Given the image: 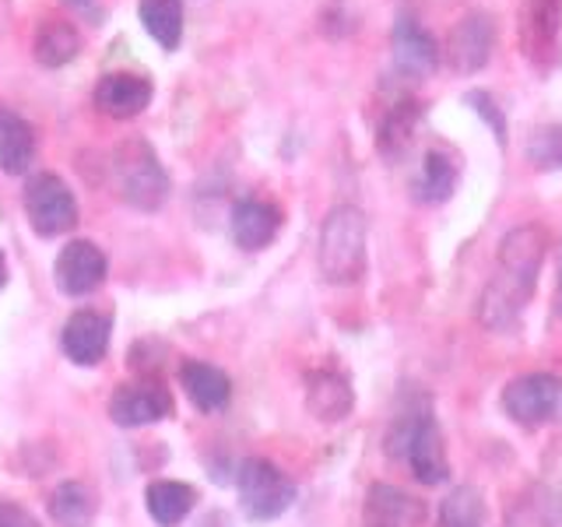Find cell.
Segmentation results:
<instances>
[{
	"mask_svg": "<svg viewBox=\"0 0 562 527\" xmlns=\"http://www.w3.org/2000/svg\"><path fill=\"white\" fill-rule=\"evenodd\" d=\"M366 239L369 225L356 204H338L327 211L321 225V246H316V264L330 285H356L366 274Z\"/></svg>",
	"mask_w": 562,
	"mask_h": 527,
	"instance_id": "6da1fadb",
	"label": "cell"
},
{
	"mask_svg": "<svg viewBox=\"0 0 562 527\" xmlns=\"http://www.w3.org/2000/svg\"><path fill=\"white\" fill-rule=\"evenodd\" d=\"M113 183L137 211H158L169 201V172L145 137H127L113 148Z\"/></svg>",
	"mask_w": 562,
	"mask_h": 527,
	"instance_id": "7a4b0ae2",
	"label": "cell"
},
{
	"mask_svg": "<svg viewBox=\"0 0 562 527\" xmlns=\"http://www.w3.org/2000/svg\"><path fill=\"white\" fill-rule=\"evenodd\" d=\"M499 408L509 422H517L524 429H541L562 422V377L524 373L509 380L499 394Z\"/></svg>",
	"mask_w": 562,
	"mask_h": 527,
	"instance_id": "3957f363",
	"label": "cell"
},
{
	"mask_svg": "<svg viewBox=\"0 0 562 527\" xmlns=\"http://www.w3.org/2000/svg\"><path fill=\"white\" fill-rule=\"evenodd\" d=\"M236 489H239L243 514L254 524L274 520L295 503V482L278 464H271L268 457H250V461H243Z\"/></svg>",
	"mask_w": 562,
	"mask_h": 527,
	"instance_id": "277c9868",
	"label": "cell"
},
{
	"mask_svg": "<svg viewBox=\"0 0 562 527\" xmlns=\"http://www.w3.org/2000/svg\"><path fill=\"white\" fill-rule=\"evenodd\" d=\"M25 218L35 228V236L53 239L78 225V201L57 172H35L22 190Z\"/></svg>",
	"mask_w": 562,
	"mask_h": 527,
	"instance_id": "5b68a950",
	"label": "cell"
},
{
	"mask_svg": "<svg viewBox=\"0 0 562 527\" xmlns=\"http://www.w3.org/2000/svg\"><path fill=\"white\" fill-rule=\"evenodd\" d=\"M517 35L524 60L552 70L562 60V0H524Z\"/></svg>",
	"mask_w": 562,
	"mask_h": 527,
	"instance_id": "8992f818",
	"label": "cell"
},
{
	"mask_svg": "<svg viewBox=\"0 0 562 527\" xmlns=\"http://www.w3.org/2000/svg\"><path fill=\"white\" fill-rule=\"evenodd\" d=\"M391 57H394V75L404 85L426 81L439 67V43L432 32L418 22L415 14H397L394 32H391Z\"/></svg>",
	"mask_w": 562,
	"mask_h": 527,
	"instance_id": "52a82bcc",
	"label": "cell"
},
{
	"mask_svg": "<svg viewBox=\"0 0 562 527\" xmlns=\"http://www.w3.org/2000/svg\"><path fill=\"white\" fill-rule=\"evenodd\" d=\"M496 49V22L488 11H468L461 22L450 29L447 40V64L457 75H479L492 60Z\"/></svg>",
	"mask_w": 562,
	"mask_h": 527,
	"instance_id": "ba28073f",
	"label": "cell"
},
{
	"mask_svg": "<svg viewBox=\"0 0 562 527\" xmlns=\"http://www.w3.org/2000/svg\"><path fill=\"white\" fill-rule=\"evenodd\" d=\"M172 415V394L158 380H134L120 383L110 397V418L123 429L151 426Z\"/></svg>",
	"mask_w": 562,
	"mask_h": 527,
	"instance_id": "9c48e42d",
	"label": "cell"
},
{
	"mask_svg": "<svg viewBox=\"0 0 562 527\" xmlns=\"http://www.w3.org/2000/svg\"><path fill=\"white\" fill-rule=\"evenodd\" d=\"M105 271H110V260H105L102 246H95L92 239H70L57 254V264H53L57 289L70 299L95 292L105 281Z\"/></svg>",
	"mask_w": 562,
	"mask_h": 527,
	"instance_id": "30bf717a",
	"label": "cell"
},
{
	"mask_svg": "<svg viewBox=\"0 0 562 527\" xmlns=\"http://www.w3.org/2000/svg\"><path fill=\"white\" fill-rule=\"evenodd\" d=\"M422 120H426V105L415 96H401L386 105V113L376 123V152L386 162H401V158L415 148Z\"/></svg>",
	"mask_w": 562,
	"mask_h": 527,
	"instance_id": "8fae6325",
	"label": "cell"
},
{
	"mask_svg": "<svg viewBox=\"0 0 562 527\" xmlns=\"http://www.w3.org/2000/svg\"><path fill=\"white\" fill-rule=\"evenodd\" d=\"M404 464L412 468V474L422 485H439L450 479L447 444H443V433H439L432 408L418 418V426L408 439V450H404Z\"/></svg>",
	"mask_w": 562,
	"mask_h": 527,
	"instance_id": "7c38bea8",
	"label": "cell"
},
{
	"mask_svg": "<svg viewBox=\"0 0 562 527\" xmlns=\"http://www.w3.org/2000/svg\"><path fill=\"white\" fill-rule=\"evenodd\" d=\"M155 88L145 75H131V70H113L102 75L95 85V105L113 120H134L151 105Z\"/></svg>",
	"mask_w": 562,
	"mask_h": 527,
	"instance_id": "4fadbf2b",
	"label": "cell"
},
{
	"mask_svg": "<svg viewBox=\"0 0 562 527\" xmlns=\"http://www.w3.org/2000/svg\"><path fill=\"white\" fill-rule=\"evenodd\" d=\"M110 316H102L99 310H78L67 316L64 334H60V345H64V356L75 362V366H95L102 362L105 348H110Z\"/></svg>",
	"mask_w": 562,
	"mask_h": 527,
	"instance_id": "5bb4252c",
	"label": "cell"
},
{
	"mask_svg": "<svg viewBox=\"0 0 562 527\" xmlns=\"http://www.w3.org/2000/svg\"><path fill=\"white\" fill-rule=\"evenodd\" d=\"M306 408L321 422H341L356 408V391L341 369H313L306 373Z\"/></svg>",
	"mask_w": 562,
	"mask_h": 527,
	"instance_id": "9a60e30c",
	"label": "cell"
},
{
	"mask_svg": "<svg viewBox=\"0 0 562 527\" xmlns=\"http://www.w3.org/2000/svg\"><path fill=\"white\" fill-rule=\"evenodd\" d=\"M426 503L408 496L397 485L376 482L366 492V527H422Z\"/></svg>",
	"mask_w": 562,
	"mask_h": 527,
	"instance_id": "2e32d148",
	"label": "cell"
},
{
	"mask_svg": "<svg viewBox=\"0 0 562 527\" xmlns=\"http://www.w3.org/2000/svg\"><path fill=\"white\" fill-rule=\"evenodd\" d=\"M285 225V215L281 208L260 198H246L233 208V218H228V228H233V239L243 250H263Z\"/></svg>",
	"mask_w": 562,
	"mask_h": 527,
	"instance_id": "e0dca14e",
	"label": "cell"
},
{
	"mask_svg": "<svg viewBox=\"0 0 562 527\" xmlns=\"http://www.w3.org/2000/svg\"><path fill=\"white\" fill-rule=\"evenodd\" d=\"M180 383H183L187 397L193 401V408L207 412V415L222 412L228 397H233V380H228L218 366L201 362V359H187L180 366Z\"/></svg>",
	"mask_w": 562,
	"mask_h": 527,
	"instance_id": "ac0fdd59",
	"label": "cell"
},
{
	"mask_svg": "<svg viewBox=\"0 0 562 527\" xmlns=\"http://www.w3.org/2000/svg\"><path fill=\"white\" fill-rule=\"evenodd\" d=\"M457 180H461V162H457V155L450 148H429L422 155V169L412 183L415 201L418 204H443L457 190Z\"/></svg>",
	"mask_w": 562,
	"mask_h": 527,
	"instance_id": "d6986e66",
	"label": "cell"
},
{
	"mask_svg": "<svg viewBox=\"0 0 562 527\" xmlns=\"http://www.w3.org/2000/svg\"><path fill=\"white\" fill-rule=\"evenodd\" d=\"M35 162V131L32 123L0 105V169L22 176Z\"/></svg>",
	"mask_w": 562,
	"mask_h": 527,
	"instance_id": "ffe728a7",
	"label": "cell"
},
{
	"mask_svg": "<svg viewBox=\"0 0 562 527\" xmlns=\"http://www.w3.org/2000/svg\"><path fill=\"white\" fill-rule=\"evenodd\" d=\"M148 514L158 527H180L187 520V514L198 506V489L176 479H158L148 485L145 492Z\"/></svg>",
	"mask_w": 562,
	"mask_h": 527,
	"instance_id": "44dd1931",
	"label": "cell"
},
{
	"mask_svg": "<svg viewBox=\"0 0 562 527\" xmlns=\"http://www.w3.org/2000/svg\"><path fill=\"white\" fill-rule=\"evenodd\" d=\"M32 53L43 67H67L81 53V32L70 22H64V18H46L35 29Z\"/></svg>",
	"mask_w": 562,
	"mask_h": 527,
	"instance_id": "7402d4cb",
	"label": "cell"
},
{
	"mask_svg": "<svg viewBox=\"0 0 562 527\" xmlns=\"http://www.w3.org/2000/svg\"><path fill=\"white\" fill-rule=\"evenodd\" d=\"M140 25L162 49H180L183 40V0H140Z\"/></svg>",
	"mask_w": 562,
	"mask_h": 527,
	"instance_id": "603a6c76",
	"label": "cell"
},
{
	"mask_svg": "<svg viewBox=\"0 0 562 527\" xmlns=\"http://www.w3.org/2000/svg\"><path fill=\"white\" fill-rule=\"evenodd\" d=\"M49 517L57 527H88L95 520V492L85 482H60L49 496Z\"/></svg>",
	"mask_w": 562,
	"mask_h": 527,
	"instance_id": "cb8c5ba5",
	"label": "cell"
},
{
	"mask_svg": "<svg viewBox=\"0 0 562 527\" xmlns=\"http://www.w3.org/2000/svg\"><path fill=\"white\" fill-rule=\"evenodd\" d=\"M503 527H559V496L549 485H531L509 506Z\"/></svg>",
	"mask_w": 562,
	"mask_h": 527,
	"instance_id": "d4e9b609",
	"label": "cell"
},
{
	"mask_svg": "<svg viewBox=\"0 0 562 527\" xmlns=\"http://www.w3.org/2000/svg\"><path fill=\"white\" fill-rule=\"evenodd\" d=\"M439 527H485V500L474 485H457L439 503Z\"/></svg>",
	"mask_w": 562,
	"mask_h": 527,
	"instance_id": "484cf974",
	"label": "cell"
},
{
	"mask_svg": "<svg viewBox=\"0 0 562 527\" xmlns=\"http://www.w3.org/2000/svg\"><path fill=\"white\" fill-rule=\"evenodd\" d=\"M524 158L541 172L562 169V123H544V127L531 131L524 145Z\"/></svg>",
	"mask_w": 562,
	"mask_h": 527,
	"instance_id": "4316f807",
	"label": "cell"
},
{
	"mask_svg": "<svg viewBox=\"0 0 562 527\" xmlns=\"http://www.w3.org/2000/svg\"><path fill=\"white\" fill-rule=\"evenodd\" d=\"M464 102L471 105L474 113H479L488 127H492V137H496V145L506 148V137H509V127H506V113L499 110V102L492 92H485V88H471V92L464 96Z\"/></svg>",
	"mask_w": 562,
	"mask_h": 527,
	"instance_id": "83f0119b",
	"label": "cell"
},
{
	"mask_svg": "<svg viewBox=\"0 0 562 527\" xmlns=\"http://www.w3.org/2000/svg\"><path fill=\"white\" fill-rule=\"evenodd\" d=\"M327 35H334V40H341V35H348L351 29H356V14L348 11L345 0H330V4L324 8V25H321Z\"/></svg>",
	"mask_w": 562,
	"mask_h": 527,
	"instance_id": "f1b7e54d",
	"label": "cell"
},
{
	"mask_svg": "<svg viewBox=\"0 0 562 527\" xmlns=\"http://www.w3.org/2000/svg\"><path fill=\"white\" fill-rule=\"evenodd\" d=\"M0 527H43V524L35 514H29L22 503L0 500Z\"/></svg>",
	"mask_w": 562,
	"mask_h": 527,
	"instance_id": "f546056e",
	"label": "cell"
},
{
	"mask_svg": "<svg viewBox=\"0 0 562 527\" xmlns=\"http://www.w3.org/2000/svg\"><path fill=\"white\" fill-rule=\"evenodd\" d=\"M555 316H562V243H559V264H555Z\"/></svg>",
	"mask_w": 562,
	"mask_h": 527,
	"instance_id": "4dcf8cb0",
	"label": "cell"
},
{
	"mask_svg": "<svg viewBox=\"0 0 562 527\" xmlns=\"http://www.w3.org/2000/svg\"><path fill=\"white\" fill-rule=\"evenodd\" d=\"M201 527H228V517L225 514H211Z\"/></svg>",
	"mask_w": 562,
	"mask_h": 527,
	"instance_id": "1f68e13d",
	"label": "cell"
},
{
	"mask_svg": "<svg viewBox=\"0 0 562 527\" xmlns=\"http://www.w3.org/2000/svg\"><path fill=\"white\" fill-rule=\"evenodd\" d=\"M8 285V260H4V250H0V289Z\"/></svg>",
	"mask_w": 562,
	"mask_h": 527,
	"instance_id": "d6a6232c",
	"label": "cell"
},
{
	"mask_svg": "<svg viewBox=\"0 0 562 527\" xmlns=\"http://www.w3.org/2000/svg\"><path fill=\"white\" fill-rule=\"evenodd\" d=\"M64 4H70V8H88L92 0H64Z\"/></svg>",
	"mask_w": 562,
	"mask_h": 527,
	"instance_id": "836d02e7",
	"label": "cell"
}]
</instances>
